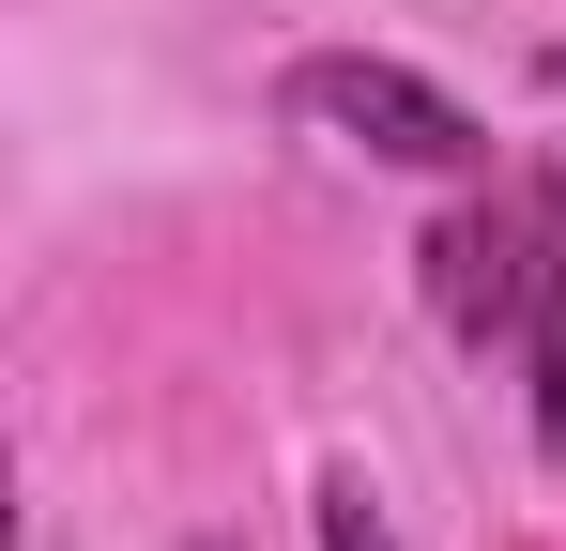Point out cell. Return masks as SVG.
<instances>
[{"label": "cell", "mask_w": 566, "mask_h": 551, "mask_svg": "<svg viewBox=\"0 0 566 551\" xmlns=\"http://www.w3.org/2000/svg\"><path fill=\"white\" fill-rule=\"evenodd\" d=\"M322 551H398V537H382V506H368V475L322 490Z\"/></svg>", "instance_id": "277c9868"}, {"label": "cell", "mask_w": 566, "mask_h": 551, "mask_svg": "<svg viewBox=\"0 0 566 551\" xmlns=\"http://www.w3.org/2000/svg\"><path fill=\"white\" fill-rule=\"evenodd\" d=\"M552 199H474L429 230V306H444V337L490 353V337H521V306H536V276H552Z\"/></svg>", "instance_id": "7a4b0ae2"}, {"label": "cell", "mask_w": 566, "mask_h": 551, "mask_svg": "<svg viewBox=\"0 0 566 551\" xmlns=\"http://www.w3.org/2000/svg\"><path fill=\"white\" fill-rule=\"evenodd\" d=\"M291 123H306V138H337V154H368V169H429V184L490 169V123H474L460 92L413 77V62H368V46L291 62Z\"/></svg>", "instance_id": "6da1fadb"}, {"label": "cell", "mask_w": 566, "mask_h": 551, "mask_svg": "<svg viewBox=\"0 0 566 551\" xmlns=\"http://www.w3.org/2000/svg\"><path fill=\"white\" fill-rule=\"evenodd\" d=\"M521 337H536V445L566 459V230H552V276H536V306H521Z\"/></svg>", "instance_id": "3957f363"}]
</instances>
